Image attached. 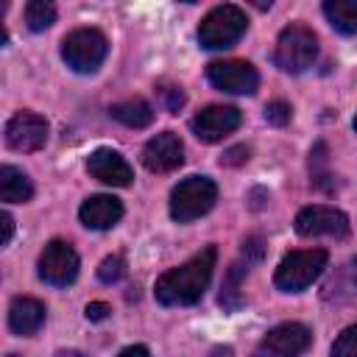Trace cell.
Returning a JSON list of instances; mask_svg holds the SVG:
<instances>
[{"label":"cell","instance_id":"1","mask_svg":"<svg viewBox=\"0 0 357 357\" xmlns=\"http://www.w3.org/2000/svg\"><path fill=\"white\" fill-rule=\"evenodd\" d=\"M215 262H218V248L206 245L201 254H195L184 265L162 273L156 279V287H153L156 301L165 307H190V304L201 301L204 290L209 287Z\"/></svg>","mask_w":357,"mask_h":357},{"label":"cell","instance_id":"2","mask_svg":"<svg viewBox=\"0 0 357 357\" xmlns=\"http://www.w3.org/2000/svg\"><path fill=\"white\" fill-rule=\"evenodd\" d=\"M245 28H248V17H245L243 8L231 6V3L215 6L198 25V45L206 47V50L231 47L243 39Z\"/></svg>","mask_w":357,"mask_h":357},{"label":"cell","instance_id":"3","mask_svg":"<svg viewBox=\"0 0 357 357\" xmlns=\"http://www.w3.org/2000/svg\"><path fill=\"white\" fill-rule=\"evenodd\" d=\"M329 254L324 248H307V251H290L282 257L273 273V284L282 293H301L307 290L326 268Z\"/></svg>","mask_w":357,"mask_h":357},{"label":"cell","instance_id":"4","mask_svg":"<svg viewBox=\"0 0 357 357\" xmlns=\"http://www.w3.org/2000/svg\"><path fill=\"white\" fill-rule=\"evenodd\" d=\"M218 201V184L209 176H190L178 181L170 192V218L176 223H190L206 215Z\"/></svg>","mask_w":357,"mask_h":357},{"label":"cell","instance_id":"5","mask_svg":"<svg viewBox=\"0 0 357 357\" xmlns=\"http://www.w3.org/2000/svg\"><path fill=\"white\" fill-rule=\"evenodd\" d=\"M315 59H318V36L307 25L293 22V25L282 28V33L276 39V50H273V61L279 70L304 73L307 67H312Z\"/></svg>","mask_w":357,"mask_h":357},{"label":"cell","instance_id":"6","mask_svg":"<svg viewBox=\"0 0 357 357\" xmlns=\"http://www.w3.org/2000/svg\"><path fill=\"white\" fill-rule=\"evenodd\" d=\"M109 53V42L98 28H75L61 42V59L75 73H95Z\"/></svg>","mask_w":357,"mask_h":357},{"label":"cell","instance_id":"7","mask_svg":"<svg viewBox=\"0 0 357 357\" xmlns=\"http://www.w3.org/2000/svg\"><path fill=\"white\" fill-rule=\"evenodd\" d=\"M293 226H296V231L301 237H335V240H343L349 234L346 212H340L335 206H326V204H312V206L298 209Z\"/></svg>","mask_w":357,"mask_h":357},{"label":"cell","instance_id":"8","mask_svg":"<svg viewBox=\"0 0 357 357\" xmlns=\"http://www.w3.org/2000/svg\"><path fill=\"white\" fill-rule=\"evenodd\" d=\"M312 343V332L298 324V321H287L273 326L254 349V357H298L310 349Z\"/></svg>","mask_w":357,"mask_h":357},{"label":"cell","instance_id":"9","mask_svg":"<svg viewBox=\"0 0 357 357\" xmlns=\"http://www.w3.org/2000/svg\"><path fill=\"white\" fill-rule=\"evenodd\" d=\"M78 276V254L64 240H50L39 254V279L53 287H67Z\"/></svg>","mask_w":357,"mask_h":357},{"label":"cell","instance_id":"10","mask_svg":"<svg viewBox=\"0 0 357 357\" xmlns=\"http://www.w3.org/2000/svg\"><path fill=\"white\" fill-rule=\"evenodd\" d=\"M206 78L215 89L231 92V95H254L259 86V73L240 59H223V61H209Z\"/></svg>","mask_w":357,"mask_h":357},{"label":"cell","instance_id":"11","mask_svg":"<svg viewBox=\"0 0 357 357\" xmlns=\"http://www.w3.org/2000/svg\"><path fill=\"white\" fill-rule=\"evenodd\" d=\"M47 142V120L36 112H17L6 123V145L20 153L39 151Z\"/></svg>","mask_w":357,"mask_h":357},{"label":"cell","instance_id":"12","mask_svg":"<svg viewBox=\"0 0 357 357\" xmlns=\"http://www.w3.org/2000/svg\"><path fill=\"white\" fill-rule=\"evenodd\" d=\"M240 120H243V114H240V109H234V106H206V109H201V112L190 120V128H192V134H195L198 139H204V142H218V139H223L226 134H231V131L240 126Z\"/></svg>","mask_w":357,"mask_h":357},{"label":"cell","instance_id":"13","mask_svg":"<svg viewBox=\"0 0 357 357\" xmlns=\"http://www.w3.org/2000/svg\"><path fill=\"white\" fill-rule=\"evenodd\" d=\"M184 162V145L178 139V134L173 131H162L156 137H151L142 148V165L151 173H170Z\"/></svg>","mask_w":357,"mask_h":357},{"label":"cell","instance_id":"14","mask_svg":"<svg viewBox=\"0 0 357 357\" xmlns=\"http://www.w3.org/2000/svg\"><path fill=\"white\" fill-rule=\"evenodd\" d=\"M86 170L92 178L109 184V187H128L131 178H134V170L131 165L112 148H98L89 153L86 159Z\"/></svg>","mask_w":357,"mask_h":357},{"label":"cell","instance_id":"15","mask_svg":"<svg viewBox=\"0 0 357 357\" xmlns=\"http://www.w3.org/2000/svg\"><path fill=\"white\" fill-rule=\"evenodd\" d=\"M78 218H81V223H84L86 229L103 231V229H112V226L123 218V204H120V198H114V195H89V198L81 204Z\"/></svg>","mask_w":357,"mask_h":357},{"label":"cell","instance_id":"16","mask_svg":"<svg viewBox=\"0 0 357 357\" xmlns=\"http://www.w3.org/2000/svg\"><path fill=\"white\" fill-rule=\"evenodd\" d=\"M45 315H47V310H45V304L39 298L17 296L11 301V307H8V326H11L14 335L28 337V335H36L42 329Z\"/></svg>","mask_w":357,"mask_h":357},{"label":"cell","instance_id":"17","mask_svg":"<svg viewBox=\"0 0 357 357\" xmlns=\"http://www.w3.org/2000/svg\"><path fill=\"white\" fill-rule=\"evenodd\" d=\"M31 195H33L31 178L14 165H3L0 167V198L6 204H25L31 201Z\"/></svg>","mask_w":357,"mask_h":357},{"label":"cell","instance_id":"18","mask_svg":"<svg viewBox=\"0 0 357 357\" xmlns=\"http://www.w3.org/2000/svg\"><path fill=\"white\" fill-rule=\"evenodd\" d=\"M112 117L128 128H145L153 123V109L142 100V98H131V100H123V103H114L112 109Z\"/></svg>","mask_w":357,"mask_h":357},{"label":"cell","instance_id":"19","mask_svg":"<svg viewBox=\"0 0 357 357\" xmlns=\"http://www.w3.org/2000/svg\"><path fill=\"white\" fill-rule=\"evenodd\" d=\"M324 14L340 33H357V0H326Z\"/></svg>","mask_w":357,"mask_h":357},{"label":"cell","instance_id":"20","mask_svg":"<svg viewBox=\"0 0 357 357\" xmlns=\"http://www.w3.org/2000/svg\"><path fill=\"white\" fill-rule=\"evenodd\" d=\"M245 271H248V265L234 262V265L226 271V276H223V284H220V307H223V310H229V312H234V310H240V307H243L240 279L245 276Z\"/></svg>","mask_w":357,"mask_h":357},{"label":"cell","instance_id":"21","mask_svg":"<svg viewBox=\"0 0 357 357\" xmlns=\"http://www.w3.org/2000/svg\"><path fill=\"white\" fill-rule=\"evenodd\" d=\"M25 22L31 31H45L56 22V6L47 0H31L25 6Z\"/></svg>","mask_w":357,"mask_h":357},{"label":"cell","instance_id":"22","mask_svg":"<svg viewBox=\"0 0 357 357\" xmlns=\"http://www.w3.org/2000/svg\"><path fill=\"white\" fill-rule=\"evenodd\" d=\"M310 170H312L315 187L332 190V187L326 184V178H332V176H329V170H326V145H324V142H318V145L312 148V153H310Z\"/></svg>","mask_w":357,"mask_h":357},{"label":"cell","instance_id":"23","mask_svg":"<svg viewBox=\"0 0 357 357\" xmlns=\"http://www.w3.org/2000/svg\"><path fill=\"white\" fill-rule=\"evenodd\" d=\"M332 357H357V324L346 326L335 343H332Z\"/></svg>","mask_w":357,"mask_h":357},{"label":"cell","instance_id":"24","mask_svg":"<svg viewBox=\"0 0 357 357\" xmlns=\"http://www.w3.org/2000/svg\"><path fill=\"white\" fill-rule=\"evenodd\" d=\"M123 276H126V259H123L120 254L106 257V259L100 262V268H98V279L106 282V284H114V282H120Z\"/></svg>","mask_w":357,"mask_h":357},{"label":"cell","instance_id":"25","mask_svg":"<svg viewBox=\"0 0 357 357\" xmlns=\"http://www.w3.org/2000/svg\"><path fill=\"white\" fill-rule=\"evenodd\" d=\"M265 120H268L271 126H284V123L290 120V103H284V100H271V103L265 106Z\"/></svg>","mask_w":357,"mask_h":357},{"label":"cell","instance_id":"26","mask_svg":"<svg viewBox=\"0 0 357 357\" xmlns=\"http://www.w3.org/2000/svg\"><path fill=\"white\" fill-rule=\"evenodd\" d=\"M159 98H162V103H165V109L167 112H178L181 106H184V92H181V86H159Z\"/></svg>","mask_w":357,"mask_h":357},{"label":"cell","instance_id":"27","mask_svg":"<svg viewBox=\"0 0 357 357\" xmlns=\"http://www.w3.org/2000/svg\"><path fill=\"white\" fill-rule=\"evenodd\" d=\"M248 159V148L245 145H234L220 156V165H243Z\"/></svg>","mask_w":357,"mask_h":357},{"label":"cell","instance_id":"28","mask_svg":"<svg viewBox=\"0 0 357 357\" xmlns=\"http://www.w3.org/2000/svg\"><path fill=\"white\" fill-rule=\"evenodd\" d=\"M84 312H86V318H89V321H106V318H109V312H112V307H109L106 301H89Z\"/></svg>","mask_w":357,"mask_h":357},{"label":"cell","instance_id":"29","mask_svg":"<svg viewBox=\"0 0 357 357\" xmlns=\"http://www.w3.org/2000/svg\"><path fill=\"white\" fill-rule=\"evenodd\" d=\"M0 226H3V234H0V245H8L11 243V234H14V218L8 212L0 215Z\"/></svg>","mask_w":357,"mask_h":357},{"label":"cell","instance_id":"30","mask_svg":"<svg viewBox=\"0 0 357 357\" xmlns=\"http://www.w3.org/2000/svg\"><path fill=\"white\" fill-rule=\"evenodd\" d=\"M117 357H148V349L137 343V346H128V349H123Z\"/></svg>","mask_w":357,"mask_h":357},{"label":"cell","instance_id":"31","mask_svg":"<svg viewBox=\"0 0 357 357\" xmlns=\"http://www.w3.org/2000/svg\"><path fill=\"white\" fill-rule=\"evenodd\" d=\"M209 357H234V351H231L229 346H215V349L209 351Z\"/></svg>","mask_w":357,"mask_h":357},{"label":"cell","instance_id":"32","mask_svg":"<svg viewBox=\"0 0 357 357\" xmlns=\"http://www.w3.org/2000/svg\"><path fill=\"white\" fill-rule=\"evenodd\" d=\"M56 357H84L81 351H73V349H67V351H59Z\"/></svg>","mask_w":357,"mask_h":357},{"label":"cell","instance_id":"33","mask_svg":"<svg viewBox=\"0 0 357 357\" xmlns=\"http://www.w3.org/2000/svg\"><path fill=\"white\" fill-rule=\"evenodd\" d=\"M354 131H357V114H354Z\"/></svg>","mask_w":357,"mask_h":357},{"label":"cell","instance_id":"34","mask_svg":"<svg viewBox=\"0 0 357 357\" xmlns=\"http://www.w3.org/2000/svg\"><path fill=\"white\" fill-rule=\"evenodd\" d=\"M8 357H20V354H8Z\"/></svg>","mask_w":357,"mask_h":357}]
</instances>
